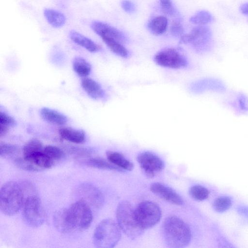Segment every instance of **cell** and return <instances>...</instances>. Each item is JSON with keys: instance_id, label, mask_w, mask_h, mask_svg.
Segmentation results:
<instances>
[{"instance_id": "1", "label": "cell", "mask_w": 248, "mask_h": 248, "mask_svg": "<svg viewBox=\"0 0 248 248\" xmlns=\"http://www.w3.org/2000/svg\"><path fill=\"white\" fill-rule=\"evenodd\" d=\"M161 232L165 243L170 248L185 247L191 240L189 227L183 220L176 216L166 218L163 223Z\"/></svg>"}, {"instance_id": "2", "label": "cell", "mask_w": 248, "mask_h": 248, "mask_svg": "<svg viewBox=\"0 0 248 248\" xmlns=\"http://www.w3.org/2000/svg\"><path fill=\"white\" fill-rule=\"evenodd\" d=\"M24 191L21 186L15 181L4 183L0 190V210L1 213L11 216L16 214L23 207Z\"/></svg>"}, {"instance_id": "3", "label": "cell", "mask_w": 248, "mask_h": 248, "mask_svg": "<svg viewBox=\"0 0 248 248\" xmlns=\"http://www.w3.org/2000/svg\"><path fill=\"white\" fill-rule=\"evenodd\" d=\"M118 224L121 230L131 239L140 237L144 229L140 223L132 204L126 201H122L116 210Z\"/></svg>"}, {"instance_id": "4", "label": "cell", "mask_w": 248, "mask_h": 248, "mask_svg": "<svg viewBox=\"0 0 248 248\" xmlns=\"http://www.w3.org/2000/svg\"><path fill=\"white\" fill-rule=\"evenodd\" d=\"M121 238V229L118 224L108 218L97 225L93 235L94 245L99 248H112Z\"/></svg>"}, {"instance_id": "5", "label": "cell", "mask_w": 248, "mask_h": 248, "mask_svg": "<svg viewBox=\"0 0 248 248\" xmlns=\"http://www.w3.org/2000/svg\"><path fill=\"white\" fill-rule=\"evenodd\" d=\"M22 217L26 224L31 227H38L44 223L46 213L38 196L32 195L27 197L23 206Z\"/></svg>"}, {"instance_id": "6", "label": "cell", "mask_w": 248, "mask_h": 248, "mask_svg": "<svg viewBox=\"0 0 248 248\" xmlns=\"http://www.w3.org/2000/svg\"><path fill=\"white\" fill-rule=\"evenodd\" d=\"M211 33L204 25H198L187 34L181 36L180 42L190 44L198 51L205 52L210 49Z\"/></svg>"}, {"instance_id": "7", "label": "cell", "mask_w": 248, "mask_h": 248, "mask_svg": "<svg viewBox=\"0 0 248 248\" xmlns=\"http://www.w3.org/2000/svg\"><path fill=\"white\" fill-rule=\"evenodd\" d=\"M137 218L145 230L156 224L161 217V211L155 202L145 201L139 204L135 209Z\"/></svg>"}, {"instance_id": "8", "label": "cell", "mask_w": 248, "mask_h": 248, "mask_svg": "<svg viewBox=\"0 0 248 248\" xmlns=\"http://www.w3.org/2000/svg\"><path fill=\"white\" fill-rule=\"evenodd\" d=\"M155 63L164 67L179 69L187 66L186 58L179 51L174 48L163 49L155 56Z\"/></svg>"}, {"instance_id": "9", "label": "cell", "mask_w": 248, "mask_h": 248, "mask_svg": "<svg viewBox=\"0 0 248 248\" xmlns=\"http://www.w3.org/2000/svg\"><path fill=\"white\" fill-rule=\"evenodd\" d=\"M68 208L76 228L85 230L90 227L93 214L90 205L86 202L79 199Z\"/></svg>"}, {"instance_id": "10", "label": "cell", "mask_w": 248, "mask_h": 248, "mask_svg": "<svg viewBox=\"0 0 248 248\" xmlns=\"http://www.w3.org/2000/svg\"><path fill=\"white\" fill-rule=\"evenodd\" d=\"M140 167L149 177H154L164 168L163 161L156 155L150 152L141 153L137 157Z\"/></svg>"}, {"instance_id": "11", "label": "cell", "mask_w": 248, "mask_h": 248, "mask_svg": "<svg viewBox=\"0 0 248 248\" xmlns=\"http://www.w3.org/2000/svg\"><path fill=\"white\" fill-rule=\"evenodd\" d=\"M76 193L89 205L99 208L103 205L104 198L101 192L95 186L90 183H83L78 186Z\"/></svg>"}, {"instance_id": "12", "label": "cell", "mask_w": 248, "mask_h": 248, "mask_svg": "<svg viewBox=\"0 0 248 248\" xmlns=\"http://www.w3.org/2000/svg\"><path fill=\"white\" fill-rule=\"evenodd\" d=\"M91 27L93 31L100 36L102 40L115 39L122 43L126 41V38L122 32L108 23L96 20L92 22Z\"/></svg>"}, {"instance_id": "13", "label": "cell", "mask_w": 248, "mask_h": 248, "mask_svg": "<svg viewBox=\"0 0 248 248\" xmlns=\"http://www.w3.org/2000/svg\"><path fill=\"white\" fill-rule=\"evenodd\" d=\"M194 91L197 93L209 92L216 93H224L227 86L224 81L216 78H207L198 80L194 84Z\"/></svg>"}, {"instance_id": "14", "label": "cell", "mask_w": 248, "mask_h": 248, "mask_svg": "<svg viewBox=\"0 0 248 248\" xmlns=\"http://www.w3.org/2000/svg\"><path fill=\"white\" fill-rule=\"evenodd\" d=\"M53 221L55 227L62 233L70 232L76 229L68 207L58 210L54 214Z\"/></svg>"}, {"instance_id": "15", "label": "cell", "mask_w": 248, "mask_h": 248, "mask_svg": "<svg viewBox=\"0 0 248 248\" xmlns=\"http://www.w3.org/2000/svg\"><path fill=\"white\" fill-rule=\"evenodd\" d=\"M226 105L235 114H248V95L241 92H234L227 98Z\"/></svg>"}, {"instance_id": "16", "label": "cell", "mask_w": 248, "mask_h": 248, "mask_svg": "<svg viewBox=\"0 0 248 248\" xmlns=\"http://www.w3.org/2000/svg\"><path fill=\"white\" fill-rule=\"evenodd\" d=\"M151 191L162 199L175 205H182V197L170 187L159 183H155L150 186Z\"/></svg>"}, {"instance_id": "17", "label": "cell", "mask_w": 248, "mask_h": 248, "mask_svg": "<svg viewBox=\"0 0 248 248\" xmlns=\"http://www.w3.org/2000/svg\"><path fill=\"white\" fill-rule=\"evenodd\" d=\"M71 40L77 45L84 48L91 52H96L101 50V47L90 38L79 32L72 30L69 32Z\"/></svg>"}, {"instance_id": "18", "label": "cell", "mask_w": 248, "mask_h": 248, "mask_svg": "<svg viewBox=\"0 0 248 248\" xmlns=\"http://www.w3.org/2000/svg\"><path fill=\"white\" fill-rule=\"evenodd\" d=\"M61 138L74 143H81L86 139L85 132L80 129L70 127H62L59 129Z\"/></svg>"}, {"instance_id": "19", "label": "cell", "mask_w": 248, "mask_h": 248, "mask_svg": "<svg viewBox=\"0 0 248 248\" xmlns=\"http://www.w3.org/2000/svg\"><path fill=\"white\" fill-rule=\"evenodd\" d=\"M81 85L83 90L92 98L99 99L104 96V91L100 84L91 78H83Z\"/></svg>"}, {"instance_id": "20", "label": "cell", "mask_w": 248, "mask_h": 248, "mask_svg": "<svg viewBox=\"0 0 248 248\" xmlns=\"http://www.w3.org/2000/svg\"><path fill=\"white\" fill-rule=\"evenodd\" d=\"M40 115L46 121L57 125H62L67 122V118L64 115L48 108H42Z\"/></svg>"}, {"instance_id": "21", "label": "cell", "mask_w": 248, "mask_h": 248, "mask_svg": "<svg viewBox=\"0 0 248 248\" xmlns=\"http://www.w3.org/2000/svg\"><path fill=\"white\" fill-rule=\"evenodd\" d=\"M107 157L108 161L121 170L130 171L133 169V163L120 153L108 151L107 153Z\"/></svg>"}, {"instance_id": "22", "label": "cell", "mask_w": 248, "mask_h": 248, "mask_svg": "<svg viewBox=\"0 0 248 248\" xmlns=\"http://www.w3.org/2000/svg\"><path fill=\"white\" fill-rule=\"evenodd\" d=\"M44 15L47 22L54 28H60L65 23L66 17L60 11L52 9H45Z\"/></svg>"}, {"instance_id": "23", "label": "cell", "mask_w": 248, "mask_h": 248, "mask_svg": "<svg viewBox=\"0 0 248 248\" xmlns=\"http://www.w3.org/2000/svg\"><path fill=\"white\" fill-rule=\"evenodd\" d=\"M25 159L30 161L41 170L42 169H49L55 164V162L44 153L43 150L33 155L29 158Z\"/></svg>"}, {"instance_id": "24", "label": "cell", "mask_w": 248, "mask_h": 248, "mask_svg": "<svg viewBox=\"0 0 248 248\" xmlns=\"http://www.w3.org/2000/svg\"><path fill=\"white\" fill-rule=\"evenodd\" d=\"M168 25L167 18L163 16H158L151 19L148 24L150 31L155 35L163 33L166 30Z\"/></svg>"}, {"instance_id": "25", "label": "cell", "mask_w": 248, "mask_h": 248, "mask_svg": "<svg viewBox=\"0 0 248 248\" xmlns=\"http://www.w3.org/2000/svg\"><path fill=\"white\" fill-rule=\"evenodd\" d=\"M73 67L75 72L79 76L85 77L88 76L91 71V64L84 58L75 57L73 61Z\"/></svg>"}, {"instance_id": "26", "label": "cell", "mask_w": 248, "mask_h": 248, "mask_svg": "<svg viewBox=\"0 0 248 248\" xmlns=\"http://www.w3.org/2000/svg\"><path fill=\"white\" fill-rule=\"evenodd\" d=\"M84 163L88 166L103 170H121L120 169L115 166L109 161L100 157H92L89 158L84 161Z\"/></svg>"}, {"instance_id": "27", "label": "cell", "mask_w": 248, "mask_h": 248, "mask_svg": "<svg viewBox=\"0 0 248 248\" xmlns=\"http://www.w3.org/2000/svg\"><path fill=\"white\" fill-rule=\"evenodd\" d=\"M44 146L39 140L32 139L28 141L23 149V157L28 158L33 155L43 151Z\"/></svg>"}, {"instance_id": "28", "label": "cell", "mask_w": 248, "mask_h": 248, "mask_svg": "<svg viewBox=\"0 0 248 248\" xmlns=\"http://www.w3.org/2000/svg\"><path fill=\"white\" fill-rule=\"evenodd\" d=\"M102 40L110 50L118 56L123 58H127L128 56V50L121 42L112 39H105Z\"/></svg>"}, {"instance_id": "29", "label": "cell", "mask_w": 248, "mask_h": 248, "mask_svg": "<svg viewBox=\"0 0 248 248\" xmlns=\"http://www.w3.org/2000/svg\"><path fill=\"white\" fill-rule=\"evenodd\" d=\"M213 20L212 15L208 11H201L192 16L189 21L191 23L198 25H204Z\"/></svg>"}, {"instance_id": "30", "label": "cell", "mask_w": 248, "mask_h": 248, "mask_svg": "<svg viewBox=\"0 0 248 248\" xmlns=\"http://www.w3.org/2000/svg\"><path fill=\"white\" fill-rule=\"evenodd\" d=\"M189 193L192 198L198 201L204 200L209 195L208 189L200 185H195L191 187Z\"/></svg>"}, {"instance_id": "31", "label": "cell", "mask_w": 248, "mask_h": 248, "mask_svg": "<svg viewBox=\"0 0 248 248\" xmlns=\"http://www.w3.org/2000/svg\"><path fill=\"white\" fill-rule=\"evenodd\" d=\"M44 153L55 163L60 160L63 153L59 147L53 145H47L44 147Z\"/></svg>"}, {"instance_id": "32", "label": "cell", "mask_w": 248, "mask_h": 248, "mask_svg": "<svg viewBox=\"0 0 248 248\" xmlns=\"http://www.w3.org/2000/svg\"><path fill=\"white\" fill-rule=\"evenodd\" d=\"M231 205V199L228 197H221L214 201L213 207L218 212H223L227 210Z\"/></svg>"}, {"instance_id": "33", "label": "cell", "mask_w": 248, "mask_h": 248, "mask_svg": "<svg viewBox=\"0 0 248 248\" xmlns=\"http://www.w3.org/2000/svg\"><path fill=\"white\" fill-rule=\"evenodd\" d=\"M14 162L18 167L25 170L37 171L41 170L31 162L25 159L23 157L22 158H16L14 160Z\"/></svg>"}, {"instance_id": "34", "label": "cell", "mask_w": 248, "mask_h": 248, "mask_svg": "<svg viewBox=\"0 0 248 248\" xmlns=\"http://www.w3.org/2000/svg\"><path fill=\"white\" fill-rule=\"evenodd\" d=\"M17 147L14 145L0 142V156L1 157H6L10 156L17 151Z\"/></svg>"}, {"instance_id": "35", "label": "cell", "mask_w": 248, "mask_h": 248, "mask_svg": "<svg viewBox=\"0 0 248 248\" xmlns=\"http://www.w3.org/2000/svg\"><path fill=\"white\" fill-rule=\"evenodd\" d=\"M163 11L167 15L173 16L175 13V9L172 6L171 0H159Z\"/></svg>"}, {"instance_id": "36", "label": "cell", "mask_w": 248, "mask_h": 248, "mask_svg": "<svg viewBox=\"0 0 248 248\" xmlns=\"http://www.w3.org/2000/svg\"><path fill=\"white\" fill-rule=\"evenodd\" d=\"M0 124L9 127L16 124V121L12 117L1 111L0 113Z\"/></svg>"}, {"instance_id": "37", "label": "cell", "mask_w": 248, "mask_h": 248, "mask_svg": "<svg viewBox=\"0 0 248 248\" xmlns=\"http://www.w3.org/2000/svg\"><path fill=\"white\" fill-rule=\"evenodd\" d=\"M170 31L172 35L173 36H182L184 32V28L182 24L178 21L173 22L170 27Z\"/></svg>"}, {"instance_id": "38", "label": "cell", "mask_w": 248, "mask_h": 248, "mask_svg": "<svg viewBox=\"0 0 248 248\" xmlns=\"http://www.w3.org/2000/svg\"><path fill=\"white\" fill-rule=\"evenodd\" d=\"M122 6L125 11L129 13L134 12L135 9L134 4L129 0H123Z\"/></svg>"}, {"instance_id": "39", "label": "cell", "mask_w": 248, "mask_h": 248, "mask_svg": "<svg viewBox=\"0 0 248 248\" xmlns=\"http://www.w3.org/2000/svg\"><path fill=\"white\" fill-rule=\"evenodd\" d=\"M9 127L0 124V137L4 136L8 132Z\"/></svg>"}, {"instance_id": "40", "label": "cell", "mask_w": 248, "mask_h": 248, "mask_svg": "<svg viewBox=\"0 0 248 248\" xmlns=\"http://www.w3.org/2000/svg\"><path fill=\"white\" fill-rule=\"evenodd\" d=\"M241 12L245 15H248V2L243 4L240 6Z\"/></svg>"}]
</instances>
